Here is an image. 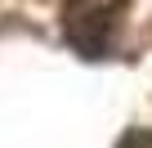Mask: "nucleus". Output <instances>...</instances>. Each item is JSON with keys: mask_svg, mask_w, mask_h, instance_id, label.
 I'll list each match as a JSON object with an SVG mask.
<instances>
[{"mask_svg": "<svg viewBox=\"0 0 152 148\" xmlns=\"http://www.w3.org/2000/svg\"><path fill=\"white\" fill-rule=\"evenodd\" d=\"M63 36L85 58H103L112 45V9L99 0H67L63 5Z\"/></svg>", "mask_w": 152, "mask_h": 148, "instance_id": "nucleus-1", "label": "nucleus"}]
</instances>
